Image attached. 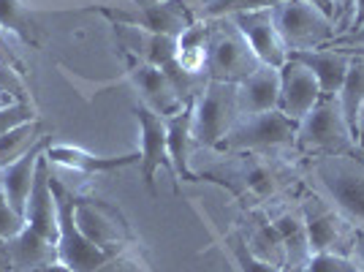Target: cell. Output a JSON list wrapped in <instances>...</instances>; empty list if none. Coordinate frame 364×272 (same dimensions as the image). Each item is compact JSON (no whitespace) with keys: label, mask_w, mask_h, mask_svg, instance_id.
<instances>
[{"label":"cell","mask_w":364,"mask_h":272,"mask_svg":"<svg viewBox=\"0 0 364 272\" xmlns=\"http://www.w3.org/2000/svg\"><path fill=\"white\" fill-rule=\"evenodd\" d=\"M310 182L364 237V161L356 155L310 158Z\"/></svg>","instance_id":"1"},{"label":"cell","mask_w":364,"mask_h":272,"mask_svg":"<svg viewBox=\"0 0 364 272\" xmlns=\"http://www.w3.org/2000/svg\"><path fill=\"white\" fill-rule=\"evenodd\" d=\"M296 155H359V142L340 109L337 95H323L302 120L296 122Z\"/></svg>","instance_id":"2"},{"label":"cell","mask_w":364,"mask_h":272,"mask_svg":"<svg viewBox=\"0 0 364 272\" xmlns=\"http://www.w3.org/2000/svg\"><path fill=\"white\" fill-rule=\"evenodd\" d=\"M299 210H302L304 226H307L310 253L353 256L359 231L321 191H316L313 185L304 188L299 197Z\"/></svg>","instance_id":"3"},{"label":"cell","mask_w":364,"mask_h":272,"mask_svg":"<svg viewBox=\"0 0 364 272\" xmlns=\"http://www.w3.org/2000/svg\"><path fill=\"white\" fill-rule=\"evenodd\" d=\"M207 74L215 82L240 85L261 68V61L245 41L231 16L207 19Z\"/></svg>","instance_id":"4"},{"label":"cell","mask_w":364,"mask_h":272,"mask_svg":"<svg viewBox=\"0 0 364 272\" xmlns=\"http://www.w3.org/2000/svg\"><path fill=\"white\" fill-rule=\"evenodd\" d=\"M49 185H52V194H55V202H58V224H60L58 253H60V261L68 264L74 272H98L104 264H109L114 258V253L98 248L95 242H90L79 231L74 215V191L68 185H63L55 174L49 177Z\"/></svg>","instance_id":"5"},{"label":"cell","mask_w":364,"mask_h":272,"mask_svg":"<svg viewBox=\"0 0 364 272\" xmlns=\"http://www.w3.org/2000/svg\"><path fill=\"white\" fill-rule=\"evenodd\" d=\"M296 142V122L289 120L280 109L261 112L250 117H240L234 128L223 136L218 150L226 152H277L294 147Z\"/></svg>","instance_id":"6"},{"label":"cell","mask_w":364,"mask_h":272,"mask_svg":"<svg viewBox=\"0 0 364 272\" xmlns=\"http://www.w3.org/2000/svg\"><path fill=\"white\" fill-rule=\"evenodd\" d=\"M272 19L289 52L318 49L337 38L334 19L307 0H283L272 9Z\"/></svg>","instance_id":"7"},{"label":"cell","mask_w":364,"mask_h":272,"mask_svg":"<svg viewBox=\"0 0 364 272\" xmlns=\"http://www.w3.org/2000/svg\"><path fill=\"white\" fill-rule=\"evenodd\" d=\"M237 120H240L237 85L210 79L204 93L193 101V122H191L193 142L201 147H218Z\"/></svg>","instance_id":"8"},{"label":"cell","mask_w":364,"mask_h":272,"mask_svg":"<svg viewBox=\"0 0 364 272\" xmlns=\"http://www.w3.org/2000/svg\"><path fill=\"white\" fill-rule=\"evenodd\" d=\"M98 11L107 19H112L114 25H134L141 31L161 33V36H171V38H177L182 31L191 28V22H196L177 0H164V3L131 0V3L117 6V9L114 6H98Z\"/></svg>","instance_id":"9"},{"label":"cell","mask_w":364,"mask_h":272,"mask_svg":"<svg viewBox=\"0 0 364 272\" xmlns=\"http://www.w3.org/2000/svg\"><path fill=\"white\" fill-rule=\"evenodd\" d=\"M139 120V131H141V152H139V164H141V180L144 185L155 194V172L158 169H166L171 182H174V191L180 188V180L174 174V164H171V155H168V136H166V122L161 115H155L150 106L139 104L134 109Z\"/></svg>","instance_id":"10"},{"label":"cell","mask_w":364,"mask_h":272,"mask_svg":"<svg viewBox=\"0 0 364 272\" xmlns=\"http://www.w3.org/2000/svg\"><path fill=\"white\" fill-rule=\"evenodd\" d=\"M74 215L79 231L90 242H95L98 248H104V251L114 253V256H117V251L122 248V242L131 237L125 221H122V215L114 207H109L107 202L76 197Z\"/></svg>","instance_id":"11"},{"label":"cell","mask_w":364,"mask_h":272,"mask_svg":"<svg viewBox=\"0 0 364 272\" xmlns=\"http://www.w3.org/2000/svg\"><path fill=\"white\" fill-rule=\"evenodd\" d=\"M231 19H234V25L245 36V41L250 44V49L256 52L261 66H269V68H283L286 66L289 46H286V41L277 33V25H274L272 19V9L250 11V14H234Z\"/></svg>","instance_id":"12"},{"label":"cell","mask_w":364,"mask_h":272,"mask_svg":"<svg viewBox=\"0 0 364 272\" xmlns=\"http://www.w3.org/2000/svg\"><path fill=\"white\" fill-rule=\"evenodd\" d=\"M280 71V112L289 120L299 122L323 98L318 79L313 76V71L304 63L289 58Z\"/></svg>","instance_id":"13"},{"label":"cell","mask_w":364,"mask_h":272,"mask_svg":"<svg viewBox=\"0 0 364 272\" xmlns=\"http://www.w3.org/2000/svg\"><path fill=\"white\" fill-rule=\"evenodd\" d=\"M49 177H52V164H49V158L44 152L38 158V167H36V180H33L28 207H25V224L36 229L38 234H44L46 240L58 242V237H60L58 202H55V194H52Z\"/></svg>","instance_id":"14"},{"label":"cell","mask_w":364,"mask_h":272,"mask_svg":"<svg viewBox=\"0 0 364 272\" xmlns=\"http://www.w3.org/2000/svg\"><path fill=\"white\" fill-rule=\"evenodd\" d=\"M131 79H134L136 90L141 93V104L150 106L155 115L171 117L185 106V101L180 98V93L174 90V85L164 68L131 61Z\"/></svg>","instance_id":"15"},{"label":"cell","mask_w":364,"mask_h":272,"mask_svg":"<svg viewBox=\"0 0 364 272\" xmlns=\"http://www.w3.org/2000/svg\"><path fill=\"white\" fill-rule=\"evenodd\" d=\"M269 221L280 231V240L286 248V272H302L313 253H310V240H307V226H304L299 202L269 210Z\"/></svg>","instance_id":"16"},{"label":"cell","mask_w":364,"mask_h":272,"mask_svg":"<svg viewBox=\"0 0 364 272\" xmlns=\"http://www.w3.org/2000/svg\"><path fill=\"white\" fill-rule=\"evenodd\" d=\"M114 31H117V41H120V46L131 61L150 63V66L164 68L177 55V38H171V36L141 31L134 25H114Z\"/></svg>","instance_id":"17"},{"label":"cell","mask_w":364,"mask_h":272,"mask_svg":"<svg viewBox=\"0 0 364 272\" xmlns=\"http://www.w3.org/2000/svg\"><path fill=\"white\" fill-rule=\"evenodd\" d=\"M289 58L304 63L313 76L318 79L321 93L323 95H337L343 82H346V74H348L350 66V55L337 49V46H318V49H302V52H289Z\"/></svg>","instance_id":"18"},{"label":"cell","mask_w":364,"mask_h":272,"mask_svg":"<svg viewBox=\"0 0 364 272\" xmlns=\"http://www.w3.org/2000/svg\"><path fill=\"white\" fill-rule=\"evenodd\" d=\"M237 101H240V117L280 109V71L261 66L256 74H250L237 85Z\"/></svg>","instance_id":"19"},{"label":"cell","mask_w":364,"mask_h":272,"mask_svg":"<svg viewBox=\"0 0 364 272\" xmlns=\"http://www.w3.org/2000/svg\"><path fill=\"white\" fill-rule=\"evenodd\" d=\"M49 150V136H44L31 152H25L19 161L3 167V185L0 191L6 194V199L11 202L19 215H25V207H28V197H31L33 180H36V167H38V158Z\"/></svg>","instance_id":"20"},{"label":"cell","mask_w":364,"mask_h":272,"mask_svg":"<svg viewBox=\"0 0 364 272\" xmlns=\"http://www.w3.org/2000/svg\"><path fill=\"white\" fill-rule=\"evenodd\" d=\"M164 122H166L168 155H171V164H174L177 180L196 182L198 180L196 172H191V145H193L191 122H193V101H188L177 115L164 117Z\"/></svg>","instance_id":"21"},{"label":"cell","mask_w":364,"mask_h":272,"mask_svg":"<svg viewBox=\"0 0 364 272\" xmlns=\"http://www.w3.org/2000/svg\"><path fill=\"white\" fill-rule=\"evenodd\" d=\"M9 256H11V270H38L44 264L58 261V242L46 240L36 229L25 226L16 237L9 240Z\"/></svg>","instance_id":"22"},{"label":"cell","mask_w":364,"mask_h":272,"mask_svg":"<svg viewBox=\"0 0 364 272\" xmlns=\"http://www.w3.org/2000/svg\"><path fill=\"white\" fill-rule=\"evenodd\" d=\"M46 158L52 167H65V169H76L82 174H92V172H114V169L131 167V164H139V152H131V155H120V158H98V155H90V152L79 150V147H49L46 150Z\"/></svg>","instance_id":"23"},{"label":"cell","mask_w":364,"mask_h":272,"mask_svg":"<svg viewBox=\"0 0 364 272\" xmlns=\"http://www.w3.org/2000/svg\"><path fill=\"white\" fill-rule=\"evenodd\" d=\"M245 242L261 261H267V264L286 272V248H283L280 231L274 229L269 215H258L256 221L250 224V229L245 231Z\"/></svg>","instance_id":"24"},{"label":"cell","mask_w":364,"mask_h":272,"mask_svg":"<svg viewBox=\"0 0 364 272\" xmlns=\"http://www.w3.org/2000/svg\"><path fill=\"white\" fill-rule=\"evenodd\" d=\"M207 19L191 22L188 31L177 36V55L174 61L180 63L191 74H207Z\"/></svg>","instance_id":"25"},{"label":"cell","mask_w":364,"mask_h":272,"mask_svg":"<svg viewBox=\"0 0 364 272\" xmlns=\"http://www.w3.org/2000/svg\"><path fill=\"white\" fill-rule=\"evenodd\" d=\"M44 136H46L44 122L38 120V117H33V120L16 125L11 131H6V134L0 136V167H9V164L19 161V158H22L25 152H31Z\"/></svg>","instance_id":"26"},{"label":"cell","mask_w":364,"mask_h":272,"mask_svg":"<svg viewBox=\"0 0 364 272\" xmlns=\"http://www.w3.org/2000/svg\"><path fill=\"white\" fill-rule=\"evenodd\" d=\"M337 101H340V109L348 120L350 131L356 134V125H359V109L364 104V58H356L350 55V66L348 74H346V82L337 93Z\"/></svg>","instance_id":"27"},{"label":"cell","mask_w":364,"mask_h":272,"mask_svg":"<svg viewBox=\"0 0 364 272\" xmlns=\"http://www.w3.org/2000/svg\"><path fill=\"white\" fill-rule=\"evenodd\" d=\"M0 28L14 33L16 38H22L25 44H38V28L28 14V9L19 0H0Z\"/></svg>","instance_id":"28"},{"label":"cell","mask_w":364,"mask_h":272,"mask_svg":"<svg viewBox=\"0 0 364 272\" xmlns=\"http://www.w3.org/2000/svg\"><path fill=\"white\" fill-rule=\"evenodd\" d=\"M283 0H213L210 6L201 9L198 19H218V16H234V14H250V11H264L274 9Z\"/></svg>","instance_id":"29"},{"label":"cell","mask_w":364,"mask_h":272,"mask_svg":"<svg viewBox=\"0 0 364 272\" xmlns=\"http://www.w3.org/2000/svg\"><path fill=\"white\" fill-rule=\"evenodd\" d=\"M228 248H231V253L237 258V264H240V270L242 272H283L272 267V264H267V261H261V258L247 248V242H245V234L242 231H234V234H228Z\"/></svg>","instance_id":"30"},{"label":"cell","mask_w":364,"mask_h":272,"mask_svg":"<svg viewBox=\"0 0 364 272\" xmlns=\"http://www.w3.org/2000/svg\"><path fill=\"white\" fill-rule=\"evenodd\" d=\"M302 272H362L353 256H337V253H313Z\"/></svg>","instance_id":"31"},{"label":"cell","mask_w":364,"mask_h":272,"mask_svg":"<svg viewBox=\"0 0 364 272\" xmlns=\"http://www.w3.org/2000/svg\"><path fill=\"white\" fill-rule=\"evenodd\" d=\"M25 226H28V224H25V215H19V212L11 207V202L6 199V194L0 191V237H3V240H11V237H16Z\"/></svg>","instance_id":"32"},{"label":"cell","mask_w":364,"mask_h":272,"mask_svg":"<svg viewBox=\"0 0 364 272\" xmlns=\"http://www.w3.org/2000/svg\"><path fill=\"white\" fill-rule=\"evenodd\" d=\"M36 117V112H33L31 104H11V106H0V136L6 134V131H11L16 125H22V122H28Z\"/></svg>","instance_id":"33"},{"label":"cell","mask_w":364,"mask_h":272,"mask_svg":"<svg viewBox=\"0 0 364 272\" xmlns=\"http://www.w3.org/2000/svg\"><path fill=\"white\" fill-rule=\"evenodd\" d=\"M353 14H356V0H334V31L337 36L348 33L353 28Z\"/></svg>","instance_id":"34"},{"label":"cell","mask_w":364,"mask_h":272,"mask_svg":"<svg viewBox=\"0 0 364 272\" xmlns=\"http://www.w3.org/2000/svg\"><path fill=\"white\" fill-rule=\"evenodd\" d=\"M332 46H364V22L356 25V28H350L348 33L337 36L332 41Z\"/></svg>","instance_id":"35"},{"label":"cell","mask_w":364,"mask_h":272,"mask_svg":"<svg viewBox=\"0 0 364 272\" xmlns=\"http://www.w3.org/2000/svg\"><path fill=\"white\" fill-rule=\"evenodd\" d=\"M177 3H180L182 9H185L188 14L193 16V19H198V14H201V9H204V6H210L213 0H177Z\"/></svg>","instance_id":"36"},{"label":"cell","mask_w":364,"mask_h":272,"mask_svg":"<svg viewBox=\"0 0 364 272\" xmlns=\"http://www.w3.org/2000/svg\"><path fill=\"white\" fill-rule=\"evenodd\" d=\"M356 142H359V155L356 158H362L364 161V104L359 109V125H356Z\"/></svg>","instance_id":"37"},{"label":"cell","mask_w":364,"mask_h":272,"mask_svg":"<svg viewBox=\"0 0 364 272\" xmlns=\"http://www.w3.org/2000/svg\"><path fill=\"white\" fill-rule=\"evenodd\" d=\"M0 270H11V256H9V240L0 237Z\"/></svg>","instance_id":"38"},{"label":"cell","mask_w":364,"mask_h":272,"mask_svg":"<svg viewBox=\"0 0 364 272\" xmlns=\"http://www.w3.org/2000/svg\"><path fill=\"white\" fill-rule=\"evenodd\" d=\"M33 272H74L68 264H63L60 258L58 261H52V264H44V267H38V270H33Z\"/></svg>","instance_id":"39"},{"label":"cell","mask_w":364,"mask_h":272,"mask_svg":"<svg viewBox=\"0 0 364 272\" xmlns=\"http://www.w3.org/2000/svg\"><path fill=\"white\" fill-rule=\"evenodd\" d=\"M353 258H356L359 270L364 272V237H362V234H359V240H356V251H353Z\"/></svg>","instance_id":"40"},{"label":"cell","mask_w":364,"mask_h":272,"mask_svg":"<svg viewBox=\"0 0 364 272\" xmlns=\"http://www.w3.org/2000/svg\"><path fill=\"white\" fill-rule=\"evenodd\" d=\"M307 3H313V6H318L323 14L334 16V0H307Z\"/></svg>","instance_id":"41"},{"label":"cell","mask_w":364,"mask_h":272,"mask_svg":"<svg viewBox=\"0 0 364 272\" xmlns=\"http://www.w3.org/2000/svg\"><path fill=\"white\" fill-rule=\"evenodd\" d=\"M364 22V0H356V14H353V28Z\"/></svg>","instance_id":"42"},{"label":"cell","mask_w":364,"mask_h":272,"mask_svg":"<svg viewBox=\"0 0 364 272\" xmlns=\"http://www.w3.org/2000/svg\"><path fill=\"white\" fill-rule=\"evenodd\" d=\"M337 49H343V52H348V55H356V58H364V46H337Z\"/></svg>","instance_id":"43"},{"label":"cell","mask_w":364,"mask_h":272,"mask_svg":"<svg viewBox=\"0 0 364 272\" xmlns=\"http://www.w3.org/2000/svg\"><path fill=\"white\" fill-rule=\"evenodd\" d=\"M141 3H164V0H141Z\"/></svg>","instance_id":"44"},{"label":"cell","mask_w":364,"mask_h":272,"mask_svg":"<svg viewBox=\"0 0 364 272\" xmlns=\"http://www.w3.org/2000/svg\"><path fill=\"white\" fill-rule=\"evenodd\" d=\"M0 185H3V167H0Z\"/></svg>","instance_id":"45"}]
</instances>
